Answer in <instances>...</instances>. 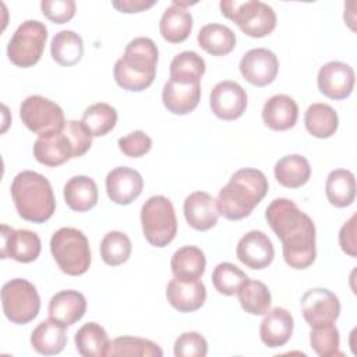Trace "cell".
<instances>
[{"mask_svg":"<svg viewBox=\"0 0 357 357\" xmlns=\"http://www.w3.org/2000/svg\"><path fill=\"white\" fill-rule=\"evenodd\" d=\"M155 4L153 0H120V1H112V6L119 10L120 13H139L146 8H151Z\"/></svg>","mask_w":357,"mask_h":357,"instance_id":"cell-46","label":"cell"},{"mask_svg":"<svg viewBox=\"0 0 357 357\" xmlns=\"http://www.w3.org/2000/svg\"><path fill=\"white\" fill-rule=\"evenodd\" d=\"M354 71L343 61H328L324 64L317 77L318 89L326 98L342 100L351 95L354 88Z\"/></svg>","mask_w":357,"mask_h":357,"instance_id":"cell-16","label":"cell"},{"mask_svg":"<svg viewBox=\"0 0 357 357\" xmlns=\"http://www.w3.org/2000/svg\"><path fill=\"white\" fill-rule=\"evenodd\" d=\"M248 279V276L234 264L222 262L216 265L212 272V283L218 293L223 296H233L240 286Z\"/></svg>","mask_w":357,"mask_h":357,"instance_id":"cell-40","label":"cell"},{"mask_svg":"<svg viewBox=\"0 0 357 357\" xmlns=\"http://www.w3.org/2000/svg\"><path fill=\"white\" fill-rule=\"evenodd\" d=\"M298 106L293 98L284 93L271 96L262 109V120L273 131H286L296 126Z\"/></svg>","mask_w":357,"mask_h":357,"instance_id":"cell-22","label":"cell"},{"mask_svg":"<svg viewBox=\"0 0 357 357\" xmlns=\"http://www.w3.org/2000/svg\"><path fill=\"white\" fill-rule=\"evenodd\" d=\"M205 266V254L195 245H184L178 248L170 261L172 273L180 280H198L204 275Z\"/></svg>","mask_w":357,"mask_h":357,"instance_id":"cell-26","label":"cell"},{"mask_svg":"<svg viewBox=\"0 0 357 357\" xmlns=\"http://www.w3.org/2000/svg\"><path fill=\"white\" fill-rule=\"evenodd\" d=\"M276 181L286 188H300L311 177V166L308 160L298 155H286L279 159L273 169Z\"/></svg>","mask_w":357,"mask_h":357,"instance_id":"cell-29","label":"cell"},{"mask_svg":"<svg viewBox=\"0 0 357 357\" xmlns=\"http://www.w3.org/2000/svg\"><path fill=\"white\" fill-rule=\"evenodd\" d=\"M183 211L188 225L198 231L212 229L218 223L220 215L218 199L205 191L191 192L184 199Z\"/></svg>","mask_w":357,"mask_h":357,"instance_id":"cell-19","label":"cell"},{"mask_svg":"<svg viewBox=\"0 0 357 357\" xmlns=\"http://www.w3.org/2000/svg\"><path fill=\"white\" fill-rule=\"evenodd\" d=\"M52 59L64 67L77 64L84 56V42L82 38L74 31H60L57 32L50 43Z\"/></svg>","mask_w":357,"mask_h":357,"instance_id":"cell-33","label":"cell"},{"mask_svg":"<svg viewBox=\"0 0 357 357\" xmlns=\"http://www.w3.org/2000/svg\"><path fill=\"white\" fill-rule=\"evenodd\" d=\"M268 220L273 233L282 241L283 259L293 269H305L314 264L315 225L291 199L276 198L266 211Z\"/></svg>","mask_w":357,"mask_h":357,"instance_id":"cell-1","label":"cell"},{"mask_svg":"<svg viewBox=\"0 0 357 357\" xmlns=\"http://www.w3.org/2000/svg\"><path fill=\"white\" fill-rule=\"evenodd\" d=\"M241 308L251 315H264L272 303L268 286L259 280L247 279L236 293Z\"/></svg>","mask_w":357,"mask_h":357,"instance_id":"cell-35","label":"cell"},{"mask_svg":"<svg viewBox=\"0 0 357 357\" xmlns=\"http://www.w3.org/2000/svg\"><path fill=\"white\" fill-rule=\"evenodd\" d=\"M158 47L151 38L139 36L132 39L123 57L113 68L117 85L130 92H141L151 86L156 75Z\"/></svg>","mask_w":357,"mask_h":357,"instance_id":"cell-3","label":"cell"},{"mask_svg":"<svg viewBox=\"0 0 357 357\" xmlns=\"http://www.w3.org/2000/svg\"><path fill=\"white\" fill-rule=\"evenodd\" d=\"M307 131L315 138L332 137L339 126L336 110L328 103H312L304 114Z\"/></svg>","mask_w":357,"mask_h":357,"instance_id":"cell-32","label":"cell"},{"mask_svg":"<svg viewBox=\"0 0 357 357\" xmlns=\"http://www.w3.org/2000/svg\"><path fill=\"white\" fill-rule=\"evenodd\" d=\"M119 149L128 158H139L148 153L152 148V139L141 130L132 131L119 139Z\"/></svg>","mask_w":357,"mask_h":357,"instance_id":"cell-43","label":"cell"},{"mask_svg":"<svg viewBox=\"0 0 357 357\" xmlns=\"http://www.w3.org/2000/svg\"><path fill=\"white\" fill-rule=\"evenodd\" d=\"M301 312L311 328L335 324L340 314V301L328 289L315 287L307 290L301 300Z\"/></svg>","mask_w":357,"mask_h":357,"instance_id":"cell-12","label":"cell"},{"mask_svg":"<svg viewBox=\"0 0 357 357\" xmlns=\"http://www.w3.org/2000/svg\"><path fill=\"white\" fill-rule=\"evenodd\" d=\"M86 311L85 296L77 290H61L49 301V318L63 326L78 322Z\"/></svg>","mask_w":357,"mask_h":357,"instance_id":"cell-23","label":"cell"},{"mask_svg":"<svg viewBox=\"0 0 357 357\" xmlns=\"http://www.w3.org/2000/svg\"><path fill=\"white\" fill-rule=\"evenodd\" d=\"M325 194L331 205L336 208H346L356 199V178L350 170H332L325 183Z\"/></svg>","mask_w":357,"mask_h":357,"instance_id":"cell-30","label":"cell"},{"mask_svg":"<svg viewBox=\"0 0 357 357\" xmlns=\"http://www.w3.org/2000/svg\"><path fill=\"white\" fill-rule=\"evenodd\" d=\"M64 201L75 212H86L98 202V185L88 176H74L64 185Z\"/></svg>","mask_w":357,"mask_h":357,"instance_id":"cell-27","label":"cell"},{"mask_svg":"<svg viewBox=\"0 0 357 357\" xmlns=\"http://www.w3.org/2000/svg\"><path fill=\"white\" fill-rule=\"evenodd\" d=\"M356 219L357 215L354 213L340 229L339 231V244L343 252H346L349 257L356 258L357 257V244H356Z\"/></svg>","mask_w":357,"mask_h":357,"instance_id":"cell-45","label":"cell"},{"mask_svg":"<svg viewBox=\"0 0 357 357\" xmlns=\"http://www.w3.org/2000/svg\"><path fill=\"white\" fill-rule=\"evenodd\" d=\"M240 73L254 86H266L272 84L279 71L276 54L265 47L248 50L240 60Z\"/></svg>","mask_w":357,"mask_h":357,"instance_id":"cell-14","label":"cell"},{"mask_svg":"<svg viewBox=\"0 0 357 357\" xmlns=\"http://www.w3.org/2000/svg\"><path fill=\"white\" fill-rule=\"evenodd\" d=\"M92 145V135L81 121H66L59 131L42 134L33 144L35 159L49 167L60 166L71 158L85 155Z\"/></svg>","mask_w":357,"mask_h":357,"instance_id":"cell-4","label":"cell"},{"mask_svg":"<svg viewBox=\"0 0 357 357\" xmlns=\"http://www.w3.org/2000/svg\"><path fill=\"white\" fill-rule=\"evenodd\" d=\"M75 349L82 357H105L110 344L103 326L96 322L84 324L74 337Z\"/></svg>","mask_w":357,"mask_h":357,"instance_id":"cell-34","label":"cell"},{"mask_svg":"<svg viewBox=\"0 0 357 357\" xmlns=\"http://www.w3.org/2000/svg\"><path fill=\"white\" fill-rule=\"evenodd\" d=\"M222 14L231 20L243 33L264 38L276 26V14L271 6L258 0L220 1Z\"/></svg>","mask_w":357,"mask_h":357,"instance_id":"cell-7","label":"cell"},{"mask_svg":"<svg viewBox=\"0 0 357 357\" xmlns=\"http://www.w3.org/2000/svg\"><path fill=\"white\" fill-rule=\"evenodd\" d=\"M11 198L18 215L32 223H45L56 209L49 180L32 170L18 173L11 183Z\"/></svg>","mask_w":357,"mask_h":357,"instance_id":"cell-5","label":"cell"},{"mask_svg":"<svg viewBox=\"0 0 357 357\" xmlns=\"http://www.w3.org/2000/svg\"><path fill=\"white\" fill-rule=\"evenodd\" d=\"M188 3L173 1L169 6L159 22V31L165 40L169 43H181L184 42L192 29V15L184 8Z\"/></svg>","mask_w":357,"mask_h":357,"instance_id":"cell-25","label":"cell"},{"mask_svg":"<svg viewBox=\"0 0 357 357\" xmlns=\"http://www.w3.org/2000/svg\"><path fill=\"white\" fill-rule=\"evenodd\" d=\"M43 15L54 24L68 22L75 15V1L73 0H43L40 3Z\"/></svg>","mask_w":357,"mask_h":357,"instance_id":"cell-44","label":"cell"},{"mask_svg":"<svg viewBox=\"0 0 357 357\" xmlns=\"http://www.w3.org/2000/svg\"><path fill=\"white\" fill-rule=\"evenodd\" d=\"M144 188L141 174L126 166L113 169L106 176V192L109 198L119 205H128L137 199Z\"/></svg>","mask_w":357,"mask_h":357,"instance_id":"cell-18","label":"cell"},{"mask_svg":"<svg viewBox=\"0 0 357 357\" xmlns=\"http://www.w3.org/2000/svg\"><path fill=\"white\" fill-rule=\"evenodd\" d=\"M47 39V29L36 20L24 21L13 33L7 45L8 60L22 68L35 66L42 54Z\"/></svg>","mask_w":357,"mask_h":357,"instance_id":"cell-9","label":"cell"},{"mask_svg":"<svg viewBox=\"0 0 357 357\" xmlns=\"http://www.w3.org/2000/svg\"><path fill=\"white\" fill-rule=\"evenodd\" d=\"M294 321L291 314L282 307H275L265 312L259 326V337L268 347L284 346L293 333Z\"/></svg>","mask_w":357,"mask_h":357,"instance_id":"cell-21","label":"cell"},{"mask_svg":"<svg viewBox=\"0 0 357 357\" xmlns=\"http://www.w3.org/2000/svg\"><path fill=\"white\" fill-rule=\"evenodd\" d=\"M206 353V339L198 332H184L174 342L176 357H205Z\"/></svg>","mask_w":357,"mask_h":357,"instance_id":"cell-42","label":"cell"},{"mask_svg":"<svg viewBox=\"0 0 357 357\" xmlns=\"http://www.w3.org/2000/svg\"><path fill=\"white\" fill-rule=\"evenodd\" d=\"M166 297L169 304L180 312H192L201 308L206 298L205 284L198 280L172 279L167 283Z\"/></svg>","mask_w":357,"mask_h":357,"instance_id":"cell-20","label":"cell"},{"mask_svg":"<svg viewBox=\"0 0 357 357\" xmlns=\"http://www.w3.org/2000/svg\"><path fill=\"white\" fill-rule=\"evenodd\" d=\"M42 250L40 238L28 229L14 230L1 225V258H13L17 262L28 264L35 261Z\"/></svg>","mask_w":357,"mask_h":357,"instance_id":"cell-15","label":"cell"},{"mask_svg":"<svg viewBox=\"0 0 357 357\" xmlns=\"http://www.w3.org/2000/svg\"><path fill=\"white\" fill-rule=\"evenodd\" d=\"M67 343L66 326L53 319L42 321L31 333L32 347L43 356H53L63 351Z\"/></svg>","mask_w":357,"mask_h":357,"instance_id":"cell-28","label":"cell"},{"mask_svg":"<svg viewBox=\"0 0 357 357\" xmlns=\"http://www.w3.org/2000/svg\"><path fill=\"white\" fill-rule=\"evenodd\" d=\"M209 106L218 119L226 121L236 120L247 109V92L236 81H220L211 91Z\"/></svg>","mask_w":357,"mask_h":357,"instance_id":"cell-13","label":"cell"},{"mask_svg":"<svg viewBox=\"0 0 357 357\" xmlns=\"http://www.w3.org/2000/svg\"><path fill=\"white\" fill-rule=\"evenodd\" d=\"M20 117L24 126L38 135L59 131L66 124L63 109L40 95H31L22 100Z\"/></svg>","mask_w":357,"mask_h":357,"instance_id":"cell-11","label":"cell"},{"mask_svg":"<svg viewBox=\"0 0 357 357\" xmlns=\"http://www.w3.org/2000/svg\"><path fill=\"white\" fill-rule=\"evenodd\" d=\"M52 255L61 272L70 276L84 275L91 265L86 236L74 227H61L50 238Z\"/></svg>","mask_w":357,"mask_h":357,"instance_id":"cell-6","label":"cell"},{"mask_svg":"<svg viewBox=\"0 0 357 357\" xmlns=\"http://www.w3.org/2000/svg\"><path fill=\"white\" fill-rule=\"evenodd\" d=\"M107 357H124V356H138V357H162V349L152 340L137 337V336H120L110 342Z\"/></svg>","mask_w":357,"mask_h":357,"instance_id":"cell-37","label":"cell"},{"mask_svg":"<svg viewBox=\"0 0 357 357\" xmlns=\"http://www.w3.org/2000/svg\"><path fill=\"white\" fill-rule=\"evenodd\" d=\"M205 60L195 52H181L170 63V79L180 84L201 82Z\"/></svg>","mask_w":357,"mask_h":357,"instance_id":"cell-36","label":"cell"},{"mask_svg":"<svg viewBox=\"0 0 357 357\" xmlns=\"http://www.w3.org/2000/svg\"><path fill=\"white\" fill-rule=\"evenodd\" d=\"M236 255L245 266L251 269H264L272 264L275 248L271 238L264 231L251 230L238 240Z\"/></svg>","mask_w":357,"mask_h":357,"instance_id":"cell-17","label":"cell"},{"mask_svg":"<svg viewBox=\"0 0 357 357\" xmlns=\"http://www.w3.org/2000/svg\"><path fill=\"white\" fill-rule=\"evenodd\" d=\"M141 225L146 241L158 248L166 247L177 233L173 204L165 195H153L141 208Z\"/></svg>","mask_w":357,"mask_h":357,"instance_id":"cell-8","label":"cell"},{"mask_svg":"<svg viewBox=\"0 0 357 357\" xmlns=\"http://www.w3.org/2000/svg\"><path fill=\"white\" fill-rule=\"evenodd\" d=\"M131 240L123 231L112 230L100 241V257L105 264L119 266L128 261L131 255Z\"/></svg>","mask_w":357,"mask_h":357,"instance_id":"cell-39","label":"cell"},{"mask_svg":"<svg viewBox=\"0 0 357 357\" xmlns=\"http://www.w3.org/2000/svg\"><path fill=\"white\" fill-rule=\"evenodd\" d=\"M1 305L8 321L25 325L39 314L40 297L29 280L17 278L1 287Z\"/></svg>","mask_w":357,"mask_h":357,"instance_id":"cell-10","label":"cell"},{"mask_svg":"<svg viewBox=\"0 0 357 357\" xmlns=\"http://www.w3.org/2000/svg\"><path fill=\"white\" fill-rule=\"evenodd\" d=\"M310 343L314 351L321 357L329 356H340L339 351V331L335 324H328L317 328H311L310 332Z\"/></svg>","mask_w":357,"mask_h":357,"instance_id":"cell-41","label":"cell"},{"mask_svg":"<svg viewBox=\"0 0 357 357\" xmlns=\"http://www.w3.org/2000/svg\"><path fill=\"white\" fill-rule=\"evenodd\" d=\"M201 99V82L180 84L169 79L162 92V100L165 107L173 114H188L199 103Z\"/></svg>","mask_w":357,"mask_h":357,"instance_id":"cell-24","label":"cell"},{"mask_svg":"<svg viewBox=\"0 0 357 357\" xmlns=\"http://www.w3.org/2000/svg\"><path fill=\"white\" fill-rule=\"evenodd\" d=\"M268 192L266 176L252 167L237 170L218 195L219 212L227 220L247 218Z\"/></svg>","mask_w":357,"mask_h":357,"instance_id":"cell-2","label":"cell"},{"mask_svg":"<svg viewBox=\"0 0 357 357\" xmlns=\"http://www.w3.org/2000/svg\"><path fill=\"white\" fill-rule=\"evenodd\" d=\"M198 45L212 56H226L236 46L234 32L222 24L204 25L197 36Z\"/></svg>","mask_w":357,"mask_h":357,"instance_id":"cell-31","label":"cell"},{"mask_svg":"<svg viewBox=\"0 0 357 357\" xmlns=\"http://www.w3.org/2000/svg\"><path fill=\"white\" fill-rule=\"evenodd\" d=\"M81 123L92 137H103L114 128L117 123V112L109 103H93L84 112Z\"/></svg>","mask_w":357,"mask_h":357,"instance_id":"cell-38","label":"cell"}]
</instances>
